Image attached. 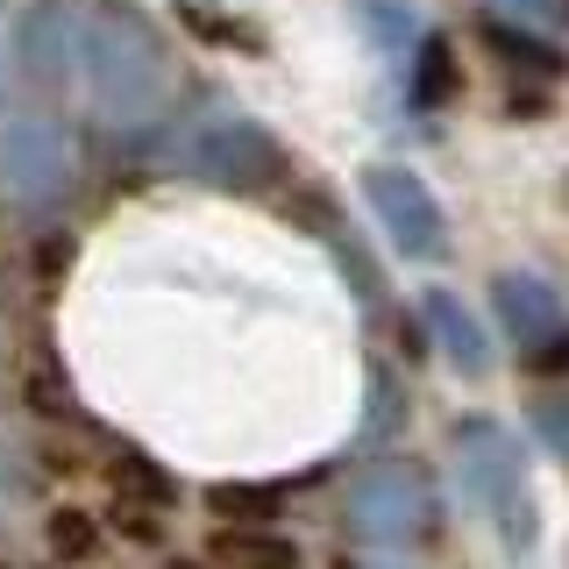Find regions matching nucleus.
Listing matches in <instances>:
<instances>
[{
    "label": "nucleus",
    "instance_id": "423d86ee",
    "mask_svg": "<svg viewBox=\"0 0 569 569\" xmlns=\"http://www.w3.org/2000/svg\"><path fill=\"white\" fill-rule=\"evenodd\" d=\"M121 533H129V541H150L157 548V520L142 506H121Z\"/></svg>",
    "mask_w": 569,
    "mask_h": 569
},
{
    "label": "nucleus",
    "instance_id": "f03ea898",
    "mask_svg": "<svg viewBox=\"0 0 569 569\" xmlns=\"http://www.w3.org/2000/svg\"><path fill=\"white\" fill-rule=\"evenodd\" d=\"M43 541H50V556H58V562H93L100 556V520L86 506H58V512H50V527H43Z\"/></svg>",
    "mask_w": 569,
    "mask_h": 569
},
{
    "label": "nucleus",
    "instance_id": "39448f33",
    "mask_svg": "<svg viewBox=\"0 0 569 569\" xmlns=\"http://www.w3.org/2000/svg\"><path fill=\"white\" fill-rule=\"evenodd\" d=\"M420 71H427V79H420V86H427V100H449V93H456V58H449L441 43L427 50V64H420Z\"/></svg>",
    "mask_w": 569,
    "mask_h": 569
},
{
    "label": "nucleus",
    "instance_id": "f257e3e1",
    "mask_svg": "<svg viewBox=\"0 0 569 569\" xmlns=\"http://www.w3.org/2000/svg\"><path fill=\"white\" fill-rule=\"evenodd\" d=\"M207 548H213V562H228V569H299V548L284 541V533H263V527H221Z\"/></svg>",
    "mask_w": 569,
    "mask_h": 569
},
{
    "label": "nucleus",
    "instance_id": "20e7f679",
    "mask_svg": "<svg viewBox=\"0 0 569 569\" xmlns=\"http://www.w3.org/2000/svg\"><path fill=\"white\" fill-rule=\"evenodd\" d=\"M213 506H221L228 520H271V512H278V491H249V485H236V491H213Z\"/></svg>",
    "mask_w": 569,
    "mask_h": 569
},
{
    "label": "nucleus",
    "instance_id": "7ed1b4c3",
    "mask_svg": "<svg viewBox=\"0 0 569 569\" xmlns=\"http://www.w3.org/2000/svg\"><path fill=\"white\" fill-rule=\"evenodd\" d=\"M107 477H114V491L129 498V506H142V498H150V506H164V498H171V477L157 470L150 456H114V470H107Z\"/></svg>",
    "mask_w": 569,
    "mask_h": 569
}]
</instances>
